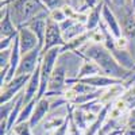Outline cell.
<instances>
[{
	"label": "cell",
	"mask_w": 135,
	"mask_h": 135,
	"mask_svg": "<svg viewBox=\"0 0 135 135\" xmlns=\"http://www.w3.org/2000/svg\"><path fill=\"white\" fill-rule=\"evenodd\" d=\"M18 27L14 25L12 19L9 15V8L2 7L0 11V39L7 37H14L18 34Z\"/></svg>",
	"instance_id": "obj_9"
},
{
	"label": "cell",
	"mask_w": 135,
	"mask_h": 135,
	"mask_svg": "<svg viewBox=\"0 0 135 135\" xmlns=\"http://www.w3.org/2000/svg\"><path fill=\"white\" fill-rule=\"evenodd\" d=\"M16 35H18V34H16ZM16 35H14V37H7V38H2V39H0V51L9 50L11 47H12Z\"/></svg>",
	"instance_id": "obj_23"
},
{
	"label": "cell",
	"mask_w": 135,
	"mask_h": 135,
	"mask_svg": "<svg viewBox=\"0 0 135 135\" xmlns=\"http://www.w3.org/2000/svg\"><path fill=\"white\" fill-rule=\"evenodd\" d=\"M111 2V9L115 12H119V11H123L126 8H130V7H134L132 4V0H109Z\"/></svg>",
	"instance_id": "obj_18"
},
{
	"label": "cell",
	"mask_w": 135,
	"mask_h": 135,
	"mask_svg": "<svg viewBox=\"0 0 135 135\" xmlns=\"http://www.w3.org/2000/svg\"><path fill=\"white\" fill-rule=\"evenodd\" d=\"M65 41L62 37V31L61 27L57 22H54L53 19H47V28H46V37H45V43L41 54H45L46 51L54 49V47H64L65 46Z\"/></svg>",
	"instance_id": "obj_4"
},
{
	"label": "cell",
	"mask_w": 135,
	"mask_h": 135,
	"mask_svg": "<svg viewBox=\"0 0 135 135\" xmlns=\"http://www.w3.org/2000/svg\"><path fill=\"white\" fill-rule=\"evenodd\" d=\"M39 2L49 9V12H51V11H54V9L62 8L66 4H70L69 0H39Z\"/></svg>",
	"instance_id": "obj_17"
},
{
	"label": "cell",
	"mask_w": 135,
	"mask_h": 135,
	"mask_svg": "<svg viewBox=\"0 0 135 135\" xmlns=\"http://www.w3.org/2000/svg\"><path fill=\"white\" fill-rule=\"evenodd\" d=\"M31 74H23V76H16L12 81L6 84L2 91H0V105L8 103L9 100L15 99L20 92L25 91V86H27L30 81Z\"/></svg>",
	"instance_id": "obj_3"
},
{
	"label": "cell",
	"mask_w": 135,
	"mask_h": 135,
	"mask_svg": "<svg viewBox=\"0 0 135 135\" xmlns=\"http://www.w3.org/2000/svg\"><path fill=\"white\" fill-rule=\"evenodd\" d=\"M62 11H64V14L66 15V18H72V19H73V16L77 12L76 8L73 6H70V4H66L65 7H62Z\"/></svg>",
	"instance_id": "obj_26"
},
{
	"label": "cell",
	"mask_w": 135,
	"mask_h": 135,
	"mask_svg": "<svg viewBox=\"0 0 135 135\" xmlns=\"http://www.w3.org/2000/svg\"><path fill=\"white\" fill-rule=\"evenodd\" d=\"M7 135H16V134H15V132H14V131H11V132H8V134H7Z\"/></svg>",
	"instance_id": "obj_30"
},
{
	"label": "cell",
	"mask_w": 135,
	"mask_h": 135,
	"mask_svg": "<svg viewBox=\"0 0 135 135\" xmlns=\"http://www.w3.org/2000/svg\"><path fill=\"white\" fill-rule=\"evenodd\" d=\"M51 109V103L49 97H43L41 100H37V105L35 109H34V114L31 116V119L28 120L31 128H37L39 123L49 115V112Z\"/></svg>",
	"instance_id": "obj_8"
},
{
	"label": "cell",
	"mask_w": 135,
	"mask_h": 135,
	"mask_svg": "<svg viewBox=\"0 0 135 135\" xmlns=\"http://www.w3.org/2000/svg\"><path fill=\"white\" fill-rule=\"evenodd\" d=\"M101 18H103V22H104V25L107 26L108 31L114 35L115 39H118V38H120L123 35L122 27H120V23H119L116 15L114 14V11H112L107 4H104V7H103V14H101Z\"/></svg>",
	"instance_id": "obj_10"
},
{
	"label": "cell",
	"mask_w": 135,
	"mask_h": 135,
	"mask_svg": "<svg viewBox=\"0 0 135 135\" xmlns=\"http://www.w3.org/2000/svg\"><path fill=\"white\" fill-rule=\"evenodd\" d=\"M132 4H134V7H135V0H132Z\"/></svg>",
	"instance_id": "obj_32"
},
{
	"label": "cell",
	"mask_w": 135,
	"mask_h": 135,
	"mask_svg": "<svg viewBox=\"0 0 135 135\" xmlns=\"http://www.w3.org/2000/svg\"><path fill=\"white\" fill-rule=\"evenodd\" d=\"M132 16H134V19H135V8H134V12H132Z\"/></svg>",
	"instance_id": "obj_31"
},
{
	"label": "cell",
	"mask_w": 135,
	"mask_h": 135,
	"mask_svg": "<svg viewBox=\"0 0 135 135\" xmlns=\"http://www.w3.org/2000/svg\"><path fill=\"white\" fill-rule=\"evenodd\" d=\"M123 135H135V124H127L123 131Z\"/></svg>",
	"instance_id": "obj_28"
},
{
	"label": "cell",
	"mask_w": 135,
	"mask_h": 135,
	"mask_svg": "<svg viewBox=\"0 0 135 135\" xmlns=\"http://www.w3.org/2000/svg\"><path fill=\"white\" fill-rule=\"evenodd\" d=\"M8 8L11 19L18 27V30L37 15L42 12H49V9L39 0H12Z\"/></svg>",
	"instance_id": "obj_2"
},
{
	"label": "cell",
	"mask_w": 135,
	"mask_h": 135,
	"mask_svg": "<svg viewBox=\"0 0 135 135\" xmlns=\"http://www.w3.org/2000/svg\"><path fill=\"white\" fill-rule=\"evenodd\" d=\"M47 19H49V12H42L39 15H37L35 18H32L30 22L23 26L30 28L34 34L37 35L38 41H39V47L42 50L43 43H45V37H46V28H47Z\"/></svg>",
	"instance_id": "obj_5"
},
{
	"label": "cell",
	"mask_w": 135,
	"mask_h": 135,
	"mask_svg": "<svg viewBox=\"0 0 135 135\" xmlns=\"http://www.w3.org/2000/svg\"><path fill=\"white\" fill-rule=\"evenodd\" d=\"M18 38H19V46H20L22 55L32 51L34 49H37V47H39V41H38L37 35L27 27H20L19 28Z\"/></svg>",
	"instance_id": "obj_7"
},
{
	"label": "cell",
	"mask_w": 135,
	"mask_h": 135,
	"mask_svg": "<svg viewBox=\"0 0 135 135\" xmlns=\"http://www.w3.org/2000/svg\"><path fill=\"white\" fill-rule=\"evenodd\" d=\"M69 3H70V2H69Z\"/></svg>",
	"instance_id": "obj_33"
},
{
	"label": "cell",
	"mask_w": 135,
	"mask_h": 135,
	"mask_svg": "<svg viewBox=\"0 0 135 135\" xmlns=\"http://www.w3.org/2000/svg\"><path fill=\"white\" fill-rule=\"evenodd\" d=\"M22 93H23V92H20L15 99L9 100L8 103L2 104V107H0V120H7V119H8L9 114L12 112V109H14V107H15V104H16V101L19 100V97L22 96Z\"/></svg>",
	"instance_id": "obj_16"
},
{
	"label": "cell",
	"mask_w": 135,
	"mask_h": 135,
	"mask_svg": "<svg viewBox=\"0 0 135 135\" xmlns=\"http://www.w3.org/2000/svg\"><path fill=\"white\" fill-rule=\"evenodd\" d=\"M9 61H11V49L3 50L0 53V69H3L6 66H9Z\"/></svg>",
	"instance_id": "obj_24"
},
{
	"label": "cell",
	"mask_w": 135,
	"mask_h": 135,
	"mask_svg": "<svg viewBox=\"0 0 135 135\" xmlns=\"http://www.w3.org/2000/svg\"><path fill=\"white\" fill-rule=\"evenodd\" d=\"M85 32H88L85 25L76 23V25H73L70 28H68L66 31H64V32H62V37H64V41H65V42H69V41H72V39H74V38H77V37L83 35V34H85Z\"/></svg>",
	"instance_id": "obj_14"
},
{
	"label": "cell",
	"mask_w": 135,
	"mask_h": 135,
	"mask_svg": "<svg viewBox=\"0 0 135 135\" xmlns=\"http://www.w3.org/2000/svg\"><path fill=\"white\" fill-rule=\"evenodd\" d=\"M39 86H41V61L37 66V69L31 73L30 81L27 86L25 88V104L32 101L34 99H37V95L39 92Z\"/></svg>",
	"instance_id": "obj_11"
},
{
	"label": "cell",
	"mask_w": 135,
	"mask_h": 135,
	"mask_svg": "<svg viewBox=\"0 0 135 135\" xmlns=\"http://www.w3.org/2000/svg\"><path fill=\"white\" fill-rule=\"evenodd\" d=\"M104 2H101L99 6H96L95 8H92L88 12V20H86V30L88 31H93L97 30L100 23L103 22V18H101V14H103V7H104Z\"/></svg>",
	"instance_id": "obj_12"
},
{
	"label": "cell",
	"mask_w": 135,
	"mask_h": 135,
	"mask_svg": "<svg viewBox=\"0 0 135 135\" xmlns=\"http://www.w3.org/2000/svg\"><path fill=\"white\" fill-rule=\"evenodd\" d=\"M115 46H116L118 49H120V50H128L130 42H128V39H127L124 35H122L120 38L115 39Z\"/></svg>",
	"instance_id": "obj_25"
},
{
	"label": "cell",
	"mask_w": 135,
	"mask_h": 135,
	"mask_svg": "<svg viewBox=\"0 0 135 135\" xmlns=\"http://www.w3.org/2000/svg\"><path fill=\"white\" fill-rule=\"evenodd\" d=\"M49 16H50V19H53L54 22H57L58 25H60V23H62L64 20H66V19H68V18H66V15L64 14L62 8L54 9V11H51V12H49Z\"/></svg>",
	"instance_id": "obj_21"
},
{
	"label": "cell",
	"mask_w": 135,
	"mask_h": 135,
	"mask_svg": "<svg viewBox=\"0 0 135 135\" xmlns=\"http://www.w3.org/2000/svg\"><path fill=\"white\" fill-rule=\"evenodd\" d=\"M16 135H34L32 132V128L30 126L28 122H23V123H18L15 124L14 130H12Z\"/></svg>",
	"instance_id": "obj_20"
},
{
	"label": "cell",
	"mask_w": 135,
	"mask_h": 135,
	"mask_svg": "<svg viewBox=\"0 0 135 135\" xmlns=\"http://www.w3.org/2000/svg\"><path fill=\"white\" fill-rule=\"evenodd\" d=\"M77 22L74 20V19H72V18H68L66 20H64L62 23H60V27H61V31L64 32V31H66L68 28H70L73 25H76Z\"/></svg>",
	"instance_id": "obj_27"
},
{
	"label": "cell",
	"mask_w": 135,
	"mask_h": 135,
	"mask_svg": "<svg viewBox=\"0 0 135 135\" xmlns=\"http://www.w3.org/2000/svg\"><path fill=\"white\" fill-rule=\"evenodd\" d=\"M69 127H70V116L68 115L65 123H64L61 127H58L57 130H54L51 135H66L68 132H69Z\"/></svg>",
	"instance_id": "obj_22"
},
{
	"label": "cell",
	"mask_w": 135,
	"mask_h": 135,
	"mask_svg": "<svg viewBox=\"0 0 135 135\" xmlns=\"http://www.w3.org/2000/svg\"><path fill=\"white\" fill-rule=\"evenodd\" d=\"M84 58L92 60L96 62V65L100 68L101 74H104L111 78H116L120 81H128L130 78L135 74V72L126 70L124 68H122L118 61L114 58V55L109 53V50L104 46L103 43H92L88 42L84 47L77 50Z\"/></svg>",
	"instance_id": "obj_1"
},
{
	"label": "cell",
	"mask_w": 135,
	"mask_h": 135,
	"mask_svg": "<svg viewBox=\"0 0 135 135\" xmlns=\"http://www.w3.org/2000/svg\"><path fill=\"white\" fill-rule=\"evenodd\" d=\"M41 51L42 50L39 47H37L32 51L22 55V60H20V64H19V68H18L16 76L31 74L34 70H35L39 61H41Z\"/></svg>",
	"instance_id": "obj_6"
},
{
	"label": "cell",
	"mask_w": 135,
	"mask_h": 135,
	"mask_svg": "<svg viewBox=\"0 0 135 135\" xmlns=\"http://www.w3.org/2000/svg\"><path fill=\"white\" fill-rule=\"evenodd\" d=\"M69 86H72L78 95H86V93H92V92L97 91L96 88L88 85V84H84V83H72Z\"/></svg>",
	"instance_id": "obj_19"
},
{
	"label": "cell",
	"mask_w": 135,
	"mask_h": 135,
	"mask_svg": "<svg viewBox=\"0 0 135 135\" xmlns=\"http://www.w3.org/2000/svg\"><path fill=\"white\" fill-rule=\"evenodd\" d=\"M35 105H37V99H34L32 101H30V103L25 104L23 109H22L20 112V115H19V119L16 122V124L18 123H23V122H28L34 114V109H35Z\"/></svg>",
	"instance_id": "obj_15"
},
{
	"label": "cell",
	"mask_w": 135,
	"mask_h": 135,
	"mask_svg": "<svg viewBox=\"0 0 135 135\" xmlns=\"http://www.w3.org/2000/svg\"><path fill=\"white\" fill-rule=\"evenodd\" d=\"M97 135H105V132H104V131H103V130H100V131H99V134H97Z\"/></svg>",
	"instance_id": "obj_29"
},
{
	"label": "cell",
	"mask_w": 135,
	"mask_h": 135,
	"mask_svg": "<svg viewBox=\"0 0 135 135\" xmlns=\"http://www.w3.org/2000/svg\"><path fill=\"white\" fill-rule=\"evenodd\" d=\"M97 74H101V72H100V68L96 65V62L85 58L80 68L78 76L76 78H85V77H92V76H97Z\"/></svg>",
	"instance_id": "obj_13"
}]
</instances>
